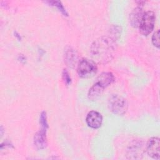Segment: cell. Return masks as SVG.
I'll use <instances>...</instances> for the list:
<instances>
[{
    "label": "cell",
    "mask_w": 160,
    "mask_h": 160,
    "mask_svg": "<svg viewBox=\"0 0 160 160\" xmlns=\"http://www.w3.org/2000/svg\"><path fill=\"white\" fill-rule=\"evenodd\" d=\"M104 89V88L100 84L95 82L88 91V96L89 99L91 101H96V99H98L102 94Z\"/></svg>",
    "instance_id": "8fae6325"
},
{
    "label": "cell",
    "mask_w": 160,
    "mask_h": 160,
    "mask_svg": "<svg viewBox=\"0 0 160 160\" xmlns=\"http://www.w3.org/2000/svg\"><path fill=\"white\" fill-rule=\"evenodd\" d=\"M39 122L41 126V129L47 130L48 128V124L47 122V116H46V113L45 111H42L40 115V118H39Z\"/></svg>",
    "instance_id": "4fadbf2b"
},
{
    "label": "cell",
    "mask_w": 160,
    "mask_h": 160,
    "mask_svg": "<svg viewBox=\"0 0 160 160\" xmlns=\"http://www.w3.org/2000/svg\"><path fill=\"white\" fill-rule=\"evenodd\" d=\"M62 78L66 85H69L71 82V78L68 71L66 69H64L62 72Z\"/></svg>",
    "instance_id": "9a60e30c"
},
{
    "label": "cell",
    "mask_w": 160,
    "mask_h": 160,
    "mask_svg": "<svg viewBox=\"0 0 160 160\" xmlns=\"http://www.w3.org/2000/svg\"><path fill=\"white\" fill-rule=\"evenodd\" d=\"M79 56L77 51L71 47H68L64 51V62L71 68H74L79 62Z\"/></svg>",
    "instance_id": "52a82bcc"
},
{
    "label": "cell",
    "mask_w": 160,
    "mask_h": 160,
    "mask_svg": "<svg viewBox=\"0 0 160 160\" xmlns=\"http://www.w3.org/2000/svg\"><path fill=\"white\" fill-rule=\"evenodd\" d=\"M156 21L155 13L152 11L144 12L139 24V30L143 36L149 35L153 30Z\"/></svg>",
    "instance_id": "277c9868"
},
{
    "label": "cell",
    "mask_w": 160,
    "mask_h": 160,
    "mask_svg": "<svg viewBox=\"0 0 160 160\" xmlns=\"http://www.w3.org/2000/svg\"><path fill=\"white\" fill-rule=\"evenodd\" d=\"M144 12L141 5H138L132 11L129 15V21L132 27L138 28Z\"/></svg>",
    "instance_id": "ba28073f"
},
{
    "label": "cell",
    "mask_w": 160,
    "mask_h": 160,
    "mask_svg": "<svg viewBox=\"0 0 160 160\" xmlns=\"http://www.w3.org/2000/svg\"><path fill=\"white\" fill-rule=\"evenodd\" d=\"M152 42L153 45L159 48V30L158 29L156 31H155L152 36Z\"/></svg>",
    "instance_id": "5bb4252c"
},
{
    "label": "cell",
    "mask_w": 160,
    "mask_h": 160,
    "mask_svg": "<svg viewBox=\"0 0 160 160\" xmlns=\"http://www.w3.org/2000/svg\"><path fill=\"white\" fill-rule=\"evenodd\" d=\"M46 130L41 129L34 137V144L37 149H43L47 146Z\"/></svg>",
    "instance_id": "9c48e42d"
},
{
    "label": "cell",
    "mask_w": 160,
    "mask_h": 160,
    "mask_svg": "<svg viewBox=\"0 0 160 160\" xmlns=\"http://www.w3.org/2000/svg\"><path fill=\"white\" fill-rule=\"evenodd\" d=\"M86 122L89 127L92 129H98L102 125V116L98 111H91L87 114Z\"/></svg>",
    "instance_id": "8992f818"
},
{
    "label": "cell",
    "mask_w": 160,
    "mask_h": 160,
    "mask_svg": "<svg viewBox=\"0 0 160 160\" xmlns=\"http://www.w3.org/2000/svg\"><path fill=\"white\" fill-rule=\"evenodd\" d=\"M114 81V76L112 72H103L101 73L97 78L96 82L104 88L111 85Z\"/></svg>",
    "instance_id": "30bf717a"
},
{
    "label": "cell",
    "mask_w": 160,
    "mask_h": 160,
    "mask_svg": "<svg viewBox=\"0 0 160 160\" xmlns=\"http://www.w3.org/2000/svg\"><path fill=\"white\" fill-rule=\"evenodd\" d=\"M159 149L160 142L159 138L158 137H152L150 138L146 145V152L149 156L153 159H159Z\"/></svg>",
    "instance_id": "5b68a950"
},
{
    "label": "cell",
    "mask_w": 160,
    "mask_h": 160,
    "mask_svg": "<svg viewBox=\"0 0 160 160\" xmlns=\"http://www.w3.org/2000/svg\"><path fill=\"white\" fill-rule=\"evenodd\" d=\"M97 71L98 67L95 61L88 58H82L79 60L77 66V72L82 78L92 77Z\"/></svg>",
    "instance_id": "7a4b0ae2"
},
{
    "label": "cell",
    "mask_w": 160,
    "mask_h": 160,
    "mask_svg": "<svg viewBox=\"0 0 160 160\" xmlns=\"http://www.w3.org/2000/svg\"><path fill=\"white\" fill-rule=\"evenodd\" d=\"M108 106L110 111L118 116L124 114L128 108L127 100L118 94H112L109 97Z\"/></svg>",
    "instance_id": "3957f363"
},
{
    "label": "cell",
    "mask_w": 160,
    "mask_h": 160,
    "mask_svg": "<svg viewBox=\"0 0 160 160\" xmlns=\"http://www.w3.org/2000/svg\"><path fill=\"white\" fill-rule=\"evenodd\" d=\"M116 49L115 40L102 36L94 41L91 46V53L98 63H107L112 59Z\"/></svg>",
    "instance_id": "6da1fadb"
},
{
    "label": "cell",
    "mask_w": 160,
    "mask_h": 160,
    "mask_svg": "<svg viewBox=\"0 0 160 160\" xmlns=\"http://www.w3.org/2000/svg\"><path fill=\"white\" fill-rule=\"evenodd\" d=\"M49 4H51V6L56 7L57 9L64 15L66 16H68V13L67 12L66 9L64 8V6L62 5V2L59 1H48V2Z\"/></svg>",
    "instance_id": "7c38bea8"
}]
</instances>
